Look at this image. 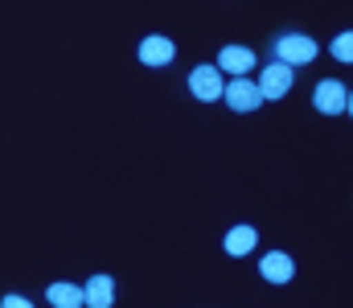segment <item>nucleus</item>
<instances>
[{
	"mask_svg": "<svg viewBox=\"0 0 353 308\" xmlns=\"http://www.w3.org/2000/svg\"><path fill=\"white\" fill-rule=\"evenodd\" d=\"M46 300L54 308H83V288H74V284H50Z\"/></svg>",
	"mask_w": 353,
	"mask_h": 308,
	"instance_id": "11",
	"label": "nucleus"
},
{
	"mask_svg": "<svg viewBox=\"0 0 353 308\" xmlns=\"http://www.w3.org/2000/svg\"><path fill=\"white\" fill-rule=\"evenodd\" d=\"M259 271H263L267 284H288L292 276H296V263H292V255H283V251H271L259 259Z\"/></svg>",
	"mask_w": 353,
	"mask_h": 308,
	"instance_id": "8",
	"label": "nucleus"
},
{
	"mask_svg": "<svg viewBox=\"0 0 353 308\" xmlns=\"http://www.w3.org/2000/svg\"><path fill=\"white\" fill-rule=\"evenodd\" d=\"M218 70H230L234 79H243L247 70H255V54H251L247 45H226V50L218 54Z\"/></svg>",
	"mask_w": 353,
	"mask_h": 308,
	"instance_id": "9",
	"label": "nucleus"
},
{
	"mask_svg": "<svg viewBox=\"0 0 353 308\" xmlns=\"http://www.w3.org/2000/svg\"><path fill=\"white\" fill-rule=\"evenodd\" d=\"M255 87H259L263 99H283V95L292 91V66H283V62H267Z\"/></svg>",
	"mask_w": 353,
	"mask_h": 308,
	"instance_id": "3",
	"label": "nucleus"
},
{
	"mask_svg": "<svg viewBox=\"0 0 353 308\" xmlns=\"http://www.w3.org/2000/svg\"><path fill=\"white\" fill-rule=\"evenodd\" d=\"M255 243H259L255 226H234V230L226 234V255L243 259V255H251V251H255Z\"/></svg>",
	"mask_w": 353,
	"mask_h": 308,
	"instance_id": "10",
	"label": "nucleus"
},
{
	"mask_svg": "<svg viewBox=\"0 0 353 308\" xmlns=\"http://www.w3.org/2000/svg\"><path fill=\"white\" fill-rule=\"evenodd\" d=\"M312 103H316V111H325V115H345V111H350V87L337 83V79H325V83H316Z\"/></svg>",
	"mask_w": 353,
	"mask_h": 308,
	"instance_id": "2",
	"label": "nucleus"
},
{
	"mask_svg": "<svg viewBox=\"0 0 353 308\" xmlns=\"http://www.w3.org/2000/svg\"><path fill=\"white\" fill-rule=\"evenodd\" d=\"M115 305V280L111 276H90L83 284V308H111Z\"/></svg>",
	"mask_w": 353,
	"mask_h": 308,
	"instance_id": "6",
	"label": "nucleus"
},
{
	"mask_svg": "<svg viewBox=\"0 0 353 308\" xmlns=\"http://www.w3.org/2000/svg\"><path fill=\"white\" fill-rule=\"evenodd\" d=\"M222 99L230 103L234 111H255V107L263 103V95H259V87H255L251 79H234L230 87H222Z\"/></svg>",
	"mask_w": 353,
	"mask_h": 308,
	"instance_id": "5",
	"label": "nucleus"
},
{
	"mask_svg": "<svg viewBox=\"0 0 353 308\" xmlns=\"http://www.w3.org/2000/svg\"><path fill=\"white\" fill-rule=\"evenodd\" d=\"M173 58H176V45L169 37L157 33V37H144V41H140V62H144V66H169Z\"/></svg>",
	"mask_w": 353,
	"mask_h": 308,
	"instance_id": "7",
	"label": "nucleus"
},
{
	"mask_svg": "<svg viewBox=\"0 0 353 308\" xmlns=\"http://www.w3.org/2000/svg\"><path fill=\"white\" fill-rule=\"evenodd\" d=\"M0 308H33V305H29L25 296H4V305H0Z\"/></svg>",
	"mask_w": 353,
	"mask_h": 308,
	"instance_id": "13",
	"label": "nucleus"
},
{
	"mask_svg": "<svg viewBox=\"0 0 353 308\" xmlns=\"http://www.w3.org/2000/svg\"><path fill=\"white\" fill-rule=\"evenodd\" d=\"M275 58H279L283 66H308V62L316 58V41L304 37V33H283V37L275 41Z\"/></svg>",
	"mask_w": 353,
	"mask_h": 308,
	"instance_id": "1",
	"label": "nucleus"
},
{
	"mask_svg": "<svg viewBox=\"0 0 353 308\" xmlns=\"http://www.w3.org/2000/svg\"><path fill=\"white\" fill-rule=\"evenodd\" d=\"M333 58H341V62H353V33H341V37L333 41Z\"/></svg>",
	"mask_w": 353,
	"mask_h": 308,
	"instance_id": "12",
	"label": "nucleus"
},
{
	"mask_svg": "<svg viewBox=\"0 0 353 308\" xmlns=\"http://www.w3.org/2000/svg\"><path fill=\"white\" fill-rule=\"evenodd\" d=\"M222 70L218 66H197L193 74H189V91H193V99H201V103H214V99H222Z\"/></svg>",
	"mask_w": 353,
	"mask_h": 308,
	"instance_id": "4",
	"label": "nucleus"
}]
</instances>
